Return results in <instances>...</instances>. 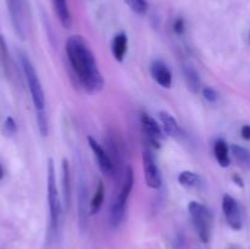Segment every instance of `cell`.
<instances>
[{
  "label": "cell",
  "instance_id": "44dd1931",
  "mask_svg": "<svg viewBox=\"0 0 250 249\" xmlns=\"http://www.w3.org/2000/svg\"><path fill=\"white\" fill-rule=\"evenodd\" d=\"M178 182H180L181 186L192 188L199 185L200 177L198 173L193 172V171H182L178 175Z\"/></svg>",
  "mask_w": 250,
  "mask_h": 249
},
{
  "label": "cell",
  "instance_id": "d4e9b609",
  "mask_svg": "<svg viewBox=\"0 0 250 249\" xmlns=\"http://www.w3.org/2000/svg\"><path fill=\"white\" fill-rule=\"evenodd\" d=\"M203 97L208 100L209 103H216L219 100V93L211 87H204L203 88Z\"/></svg>",
  "mask_w": 250,
  "mask_h": 249
},
{
  "label": "cell",
  "instance_id": "9a60e30c",
  "mask_svg": "<svg viewBox=\"0 0 250 249\" xmlns=\"http://www.w3.org/2000/svg\"><path fill=\"white\" fill-rule=\"evenodd\" d=\"M159 116H160V121L163 124L164 131H165V133L167 136L177 138V137H180L182 134L180 124H178L177 120L172 115L168 114L167 111H160L159 112Z\"/></svg>",
  "mask_w": 250,
  "mask_h": 249
},
{
  "label": "cell",
  "instance_id": "9c48e42d",
  "mask_svg": "<svg viewBox=\"0 0 250 249\" xmlns=\"http://www.w3.org/2000/svg\"><path fill=\"white\" fill-rule=\"evenodd\" d=\"M87 141H88V144H89L90 149H92V151L94 153L95 160H97L100 171H102L104 175H111V173L115 171V166L114 164H112L107 151L105 150V149L102 146V144L98 143L92 136H88Z\"/></svg>",
  "mask_w": 250,
  "mask_h": 249
},
{
  "label": "cell",
  "instance_id": "4316f807",
  "mask_svg": "<svg viewBox=\"0 0 250 249\" xmlns=\"http://www.w3.org/2000/svg\"><path fill=\"white\" fill-rule=\"evenodd\" d=\"M173 31L178 36L183 34V32H185V21H183V19L176 20L175 23H173Z\"/></svg>",
  "mask_w": 250,
  "mask_h": 249
},
{
  "label": "cell",
  "instance_id": "e0dca14e",
  "mask_svg": "<svg viewBox=\"0 0 250 249\" xmlns=\"http://www.w3.org/2000/svg\"><path fill=\"white\" fill-rule=\"evenodd\" d=\"M51 1H53L54 9H55L61 24L65 28H70L72 26V17H71V12L68 10L67 0H51Z\"/></svg>",
  "mask_w": 250,
  "mask_h": 249
},
{
  "label": "cell",
  "instance_id": "3957f363",
  "mask_svg": "<svg viewBox=\"0 0 250 249\" xmlns=\"http://www.w3.org/2000/svg\"><path fill=\"white\" fill-rule=\"evenodd\" d=\"M19 56L22 68H23L24 77L27 80L29 92H31V97L32 100H33L34 107H36L37 111H39V110H45V95H44L43 87H42V83L39 81L38 75H37L36 68H34L33 63L31 62V60H29V58L26 54L20 51Z\"/></svg>",
  "mask_w": 250,
  "mask_h": 249
},
{
  "label": "cell",
  "instance_id": "603a6c76",
  "mask_svg": "<svg viewBox=\"0 0 250 249\" xmlns=\"http://www.w3.org/2000/svg\"><path fill=\"white\" fill-rule=\"evenodd\" d=\"M127 5L131 7L132 11L136 14L143 15L148 11V1L146 0H125Z\"/></svg>",
  "mask_w": 250,
  "mask_h": 249
},
{
  "label": "cell",
  "instance_id": "ac0fdd59",
  "mask_svg": "<svg viewBox=\"0 0 250 249\" xmlns=\"http://www.w3.org/2000/svg\"><path fill=\"white\" fill-rule=\"evenodd\" d=\"M215 158L221 167H229L231 165V158H229V145L225 141H217L214 145Z\"/></svg>",
  "mask_w": 250,
  "mask_h": 249
},
{
  "label": "cell",
  "instance_id": "484cf974",
  "mask_svg": "<svg viewBox=\"0 0 250 249\" xmlns=\"http://www.w3.org/2000/svg\"><path fill=\"white\" fill-rule=\"evenodd\" d=\"M4 127H5V131H6V133L11 134V136L17 132V124H16V122H15V120L12 119L11 116L6 117V120H5V124H4Z\"/></svg>",
  "mask_w": 250,
  "mask_h": 249
},
{
  "label": "cell",
  "instance_id": "d6986e66",
  "mask_svg": "<svg viewBox=\"0 0 250 249\" xmlns=\"http://www.w3.org/2000/svg\"><path fill=\"white\" fill-rule=\"evenodd\" d=\"M104 197H105V186L103 181H99V185H98L97 190H95L94 195H93L92 200H90L89 205V214L95 215L100 211L103 207V203H104Z\"/></svg>",
  "mask_w": 250,
  "mask_h": 249
},
{
  "label": "cell",
  "instance_id": "7402d4cb",
  "mask_svg": "<svg viewBox=\"0 0 250 249\" xmlns=\"http://www.w3.org/2000/svg\"><path fill=\"white\" fill-rule=\"evenodd\" d=\"M231 151L233 158L236 159L238 163L247 164L249 161V151L247 150L246 148H243V146L238 145V144H233V145L231 146Z\"/></svg>",
  "mask_w": 250,
  "mask_h": 249
},
{
  "label": "cell",
  "instance_id": "f1b7e54d",
  "mask_svg": "<svg viewBox=\"0 0 250 249\" xmlns=\"http://www.w3.org/2000/svg\"><path fill=\"white\" fill-rule=\"evenodd\" d=\"M232 180H233V182L236 183L237 186H239V187H244L243 180H242V178L239 177L238 175H233V177H232Z\"/></svg>",
  "mask_w": 250,
  "mask_h": 249
},
{
  "label": "cell",
  "instance_id": "83f0119b",
  "mask_svg": "<svg viewBox=\"0 0 250 249\" xmlns=\"http://www.w3.org/2000/svg\"><path fill=\"white\" fill-rule=\"evenodd\" d=\"M241 134L246 141H250V126L249 124H244L241 129Z\"/></svg>",
  "mask_w": 250,
  "mask_h": 249
},
{
  "label": "cell",
  "instance_id": "ba28073f",
  "mask_svg": "<svg viewBox=\"0 0 250 249\" xmlns=\"http://www.w3.org/2000/svg\"><path fill=\"white\" fill-rule=\"evenodd\" d=\"M6 2L15 32L20 38L24 39L26 38V19H24L21 0H6Z\"/></svg>",
  "mask_w": 250,
  "mask_h": 249
},
{
  "label": "cell",
  "instance_id": "5b68a950",
  "mask_svg": "<svg viewBox=\"0 0 250 249\" xmlns=\"http://www.w3.org/2000/svg\"><path fill=\"white\" fill-rule=\"evenodd\" d=\"M188 211L200 241L208 243L211 237L212 228V215L210 210L200 203L190 202L188 205Z\"/></svg>",
  "mask_w": 250,
  "mask_h": 249
},
{
  "label": "cell",
  "instance_id": "ffe728a7",
  "mask_svg": "<svg viewBox=\"0 0 250 249\" xmlns=\"http://www.w3.org/2000/svg\"><path fill=\"white\" fill-rule=\"evenodd\" d=\"M0 66H1L2 72L5 73V76L10 77V75H11V66H10L9 49H7L6 41H5V38L1 34H0Z\"/></svg>",
  "mask_w": 250,
  "mask_h": 249
},
{
  "label": "cell",
  "instance_id": "7a4b0ae2",
  "mask_svg": "<svg viewBox=\"0 0 250 249\" xmlns=\"http://www.w3.org/2000/svg\"><path fill=\"white\" fill-rule=\"evenodd\" d=\"M134 185V173L131 166H126L124 170V181H122L121 189L116 200H114L110 209V224L112 227H119L122 224L126 214V205L132 188Z\"/></svg>",
  "mask_w": 250,
  "mask_h": 249
},
{
  "label": "cell",
  "instance_id": "8fae6325",
  "mask_svg": "<svg viewBox=\"0 0 250 249\" xmlns=\"http://www.w3.org/2000/svg\"><path fill=\"white\" fill-rule=\"evenodd\" d=\"M150 73L160 87L166 88V89L171 88V85H172V73H171L170 68L165 63L159 60L154 61L150 66Z\"/></svg>",
  "mask_w": 250,
  "mask_h": 249
},
{
  "label": "cell",
  "instance_id": "277c9868",
  "mask_svg": "<svg viewBox=\"0 0 250 249\" xmlns=\"http://www.w3.org/2000/svg\"><path fill=\"white\" fill-rule=\"evenodd\" d=\"M46 192H48V204L50 211L51 228L56 231L61 217V203L59 198L58 187H56L55 164L53 159L48 160V176H46Z\"/></svg>",
  "mask_w": 250,
  "mask_h": 249
},
{
  "label": "cell",
  "instance_id": "52a82bcc",
  "mask_svg": "<svg viewBox=\"0 0 250 249\" xmlns=\"http://www.w3.org/2000/svg\"><path fill=\"white\" fill-rule=\"evenodd\" d=\"M222 211H224L225 217H226V221L229 225V227L236 229V231H239L242 226H243L241 209H239L237 200L229 194L224 195V199H222Z\"/></svg>",
  "mask_w": 250,
  "mask_h": 249
},
{
  "label": "cell",
  "instance_id": "2e32d148",
  "mask_svg": "<svg viewBox=\"0 0 250 249\" xmlns=\"http://www.w3.org/2000/svg\"><path fill=\"white\" fill-rule=\"evenodd\" d=\"M127 48H128V37L126 33H119L114 37L112 39V55L116 59V61L122 62L126 56Z\"/></svg>",
  "mask_w": 250,
  "mask_h": 249
},
{
  "label": "cell",
  "instance_id": "7c38bea8",
  "mask_svg": "<svg viewBox=\"0 0 250 249\" xmlns=\"http://www.w3.org/2000/svg\"><path fill=\"white\" fill-rule=\"evenodd\" d=\"M181 70H182L183 78L186 81V84H187L188 90L190 93H198L199 89L202 88V81H200L199 72L197 71V68L192 65L188 61H185L181 65Z\"/></svg>",
  "mask_w": 250,
  "mask_h": 249
},
{
  "label": "cell",
  "instance_id": "f546056e",
  "mask_svg": "<svg viewBox=\"0 0 250 249\" xmlns=\"http://www.w3.org/2000/svg\"><path fill=\"white\" fill-rule=\"evenodd\" d=\"M2 177H4V170H2L1 165H0V181L2 180Z\"/></svg>",
  "mask_w": 250,
  "mask_h": 249
},
{
  "label": "cell",
  "instance_id": "8992f818",
  "mask_svg": "<svg viewBox=\"0 0 250 249\" xmlns=\"http://www.w3.org/2000/svg\"><path fill=\"white\" fill-rule=\"evenodd\" d=\"M142 160H143L144 177H146V182L148 185V187L153 188V189L160 188L161 183H163L160 170H159L158 165H156L153 153L149 149H146L143 151Z\"/></svg>",
  "mask_w": 250,
  "mask_h": 249
},
{
  "label": "cell",
  "instance_id": "5bb4252c",
  "mask_svg": "<svg viewBox=\"0 0 250 249\" xmlns=\"http://www.w3.org/2000/svg\"><path fill=\"white\" fill-rule=\"evenodd\" d=\"M62 198L63 204L66 209L71 208V202H72V188H71V172H70V164L67 159H63L62 165Z\"/></svg>",
  "mask_w": 250,
  "mask_h": 249
},
{
  "label": "cell",
  "instance_id": "4dcf8cb0",
  "mask_svg": "<svg viewBox=\"0 0 250 249\" xmlns=\"http://www.w3.org/2000/svg\"><path fill=\"white\" fill-rule=\"evenodd\" d=\"M249 42H250V34H249Z\"/></svg>",
  "mask_w": 250,
  "mask_h": 249
},
{
  "label": "cell",
  "instance_id": "30bf717a",
  "mask_svg": "<svg viewBox=\"0 0 250 249\" xmlns=\"http://www.w3.org/2000/svg\"><path fill=\"white\" fill-rule=\"evenodd\" d=\"M78 194H77V200H78V220H80L81 228H84L88 224V215H90L88 212V187L87 182H85L84 177L81 175L80 180H78Z\"/></svg>",
  "mask_w": 250,
  "mask_h": 249
},
{
  "label": "cell",
  "instance_id": "6da1fadb",
  "mask_svg": "<svg viewBox=\"0 0 250 249\" xmlns=\"http://www.w3.org/2000/svg\"><path fill=\"white\" fill-rule=\"evenodd\" d=\"M66 55L82 87L88 93H98L104 88L94 54L82 36H71L66 42Z\"/></svg>",
  "mask_w": 250,
  "mask_h": 249
},
{
  "label": "cell",
  "instance_id": "cb8c5ba5",
  "mask_svg": "<svg viewBox=\"0 0 250 249\" xmlns=\"http://www.w3.org/2000/svg\"><path fill=\"white\" fill-rule=\"evenodd\" d=\"M37 124H38V129L42 136H48V117H46L45 110H39V111H37Z\"/></svg>",
  "mask_w": 250,
  "mask_h": 249
},
{
  "label": "cell",
  "instance_id": "4fadbf2b",
  "mask_svg": "<svg viewBox=\"0 0 250 249\" xmlns=\"http://www.w3.org/2000/svg\"><path fill=\"white\" fill-rule=\"evenodd\" d=\"M141 122H142V126H143L144 132L148 134L151 143H153L156 148H160V144H159L158 139H160L161 137H163V131H161L158 122H156L153 117L149 116L148 114L141 115Z\"/></svg>",
  "mask_w": 250,
  "mask_h": 249
}]
</instances>
